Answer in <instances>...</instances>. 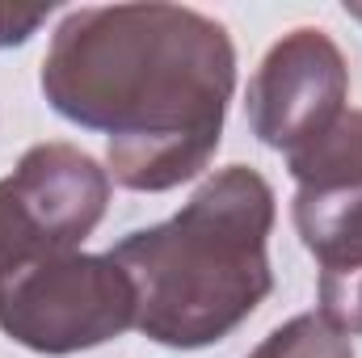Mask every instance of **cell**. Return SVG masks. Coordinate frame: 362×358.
<instances>
[{
	"label": "cell",
	"instance_id": "cell-11",
	"mask_svg": "<svg viewBox=\"0 0 362 358\" xmlns=\"http://www.w3.org/2000/svg\"><path fill=\"white\" fill-rule=\"evenodd\" d=\"M51 8H17V4H0V47H17L25 42Z\"/></svg>",
	"mask_w": 362,
	"mask_h": 358
},
{
	"label": "cell",
	"instance_id": "cell-2",
	"mask_svg": "<svg viewBox=\"0 0 362 358\" xmlns=\"http://www.w3.org/2000/svg\"><path fill=\"white\" fill-rule=\"evenodd\" d=\"M270 228V181L249 165H228L173 219L122 236L110 258L135 287V329L169 350L223 342L274 287Z\"/></svg>",
	"mask_w": 362,
	"mask_h": 358
},
{
	"label": "cell",
	"instance_id": "cell-5",
	"mask_svg": "<svg viewBox=\"0 0 362 358\" xmlns=\"http://www.w3.org/2000/svg\"><path fill=\"white\" fill-rule=\"evenodd\" d=\"M4 181L51 253L76 249L110 202V173L72 144H34Z\"/></svg>",
	"mask_w": 362,
	"mask_h": 358
},
{
	"label": "cell",
	"instance_id": "cell-4",
	"mask_svg": "<svg viewBox=\"0 0 362 358\" xmlns=\"http://www.w3.org/2000/svg\"><path fill=\"white\" fill-rule=\"evenodd\" d=\"M346 97H350V68L341 47L325 30L299 25L282 34L262 59L257 76L249 81L245 110L253 135L266 148L291 156L346 114Z\"/></svg>",
	"mask_w": 362,
	"mask_h": 358
},
{
	"label": "cell",
	"instance_id": "cell-1",
	"mask_svg": "<svg viewBox=\"0 0 362 358\" xmlns=\"http://www.w3.org/2000/svg\"><path fill=\"white\" fill-rule=\"evenodd\" d=\"M232 85L236 47L228 30L181 4L76 8L42 59L51 110L105 131L110 178L139 194L173 190L206 169Z\"/></svg>",
	"mask_w": 362,
	"mask_h": 358
},
{
	"label": "cell",
	"instance_id": "cell-9",
	"mask_svg": "<svg viewBox=\"0 0 362 358\" xmlns=\"http://www.w3.org/2000/svg\"><path fill=\"white\" fill-rule=\"evenodd\" d=\"M316 316L346 337H362V266L320 274V312Z\"/></svg>",
	"mask_w": 362,
	"mask_h": 358
},
{
	"label": "cell",
	"instance_id": "cell-3",
	"mask_svg": "<svg viewBox=\"0 0 362 358\" xmlns=\"http://www.w3.org/2000/svg\"><path fill=\"white\" fill-rule=\"evenodd\" d=\"M135 325V287L105 253H42L0 274V329L34 354H76Z\"/></svg>",
	"mask_w": 362,
	"mask_h": 358
},
{
	"label": "cell",
	"instance_id": "cell-6",
	"mask_svg": "<svg viewBox=\"0 0 362 358\" xmlns=\"http://www.w3.org/2000/svg\"><path fill=\"white\" fill-rule=\"evenodd\" d=\"M295 232L325 270L362 266V178L295 190Z\"/></svg>",
	"mask_w": 362,
	"mask_h": 358
},
{
	"label": "cell",
	"instance_id": "cell-10",
	"mask_svg": "<svg viewBox=\"0 0 362 358\" xmlns=\"http://www.w3.org/2000/svg\"><path fill=\"white\" fill-rule=\"evenodd\" d=\"M42 253H51V249L34 232L25 207L17 202V194L8 190V181H0V274L25 266V262H34Z\"/></svg>",
	"mask_w": 362,
	"mask_h": 358
},
{
	"label": "cell",
	"instance_id": "cell-12",
	"mask_svg": "<svg viewBox=\"0 0 362 358\" xmlns=\"http://www.w3.org/2000/svg\"><path fill=\"white\" fill-rule=\"evenodd\" d=\"M354 17H362V8H354Z\"/></svg>",
	"mask_w": 362,
	"mask_h": 358
},
{
	"label": "cell",
	"instance_id": "cell-8",
	"mask_svg": "<svg viewBox=\"0 0 362 358\" xmlns=\"http://www.w3.org/2000/svg\"><path fill=\"white\" fill-rule=\"evenodd\" d=\"M249 358H354V346L346 333H337L316 312H308L274 329Z\"/></svg>",
	"mask_w": 362,
	"mask_h": 358
},
{
	"label": "cell",
	"instance_id": "cell-7",
	"mask_svg": "<svg viewBox=\"0 0 362 358\" xmlns=\"http://www.w3.org/2000/svg\"><path fill=\"white\" fill-rule=\"evenodd\" d=\"M299 185H337L362 178V110H346L329 131L286 156Z\"/></svg>",
	"mask_w": 362,
	"mask_h": 358
}]
</instances>
